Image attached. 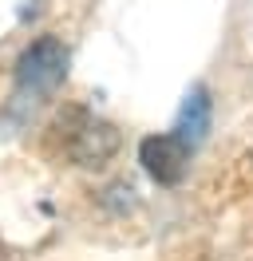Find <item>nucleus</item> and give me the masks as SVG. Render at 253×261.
Returning <instances> with one entry per match:
<instances>
[{"label":"nucleus","instance_id":"nucleus-1","mask_svg":"<svg viewBox=\"0 0 253 261\" xmlns=\"http://www.w3.org/2000/svg\"><path fill=\"white\" fill-rule=\"evenodd\" d=\"M63 75H67V51H63L60 40L44 36L16 64V99L40 103V99H47L63 83Z\"/></svg>","mask_w":253,"mask_h":261},{"label":"nucleus","instance_id":"nucleus-3","mask_svg":"<svg viewBox=\"0 0 253 261\" xmlns=\"http://www.w3.org/2000/svg\"><path fill=\"white\" fill-rule=\"evenodd\" d=\"M115 147H119V135L107 123H99V119H83V127L71 135V154L83 166H99Z\"/></svg>","mask_w":253,"mask_h":261},{"label":"nucleus","instance_id":"nucleus-2","mask_svg":"<svg viewBox=\"0 0 253 261\" xmlns=\"http://www.w3.org/2000/svg\"><path fill=\"white\" fill-rule=\"evenodd\" d=\"M139 159L155 182L174 186V182H182V174L190 166V143L178 139V135H150V139H142Z\"/></svg>","mask_w":253,"mask_h":261},{"label":"nucleus","instance_id":"nucleus-4","mask_svg":"<svg viewBox=\"0 0 253 261\" xmlns=\"http://www.w3.org/2000/svg\"><path fill=\"white\" fill-rule=\"evenodd\" d=\"M206 127H210V99H206V91L198 87L194 95H186V107H182V119H178L174 135L186 139L190 147H194V143L206 135Z\"/></svg>","mask_w":253,"mask_h":261}]
</instances>
